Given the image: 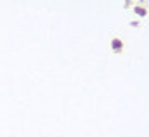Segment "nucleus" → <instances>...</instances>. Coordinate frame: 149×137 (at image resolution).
Listing matches in <instances>:
<instances>
[{"instance_id":"obj_1","label":"nucleus","mask_w":149,"mask_h":137,"mask_svg":"<svg viewBox=\"0 0 149 137\" xmlns=\"http://www.w3.org/2000/svg\"><path fill=\"white\" fill-rule=\"evenodd\" d=\"M120 46H122V43H120L118 40H115V41H113V48H115V50H120Z\"/></svg>"},{"instance_id":"obj_2","label":"nucleus","mask_w":149,"mask_h":137,"mask_svg":"<svg viewBox=\"0 0 149 137\" xmlns=\"http://www.w3.org/2000/svg\"><path fill=\"white\" fill-rule=\"evenodd\" d=\"M135 10H137V12H139V14H142V15L146 14V10H144V9H135Z\"/></svg>"}]
</instances>
